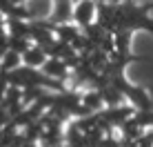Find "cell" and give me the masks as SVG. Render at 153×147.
I'll return each mask as SVG.
<instances>
[{"mask_svg":"<svg viewBox=\"0 0 153 147\" xmlns=\"http://www.w3.org/2000/svg\"><path fill=\"white\" fill-rule=\"evenodd\" d=\"M56 0H25V14L36 20H49L53 16Z\"/></svg>","mask_w":153,"mask_h":147,"instance_id":"obj_1","label":"cell"},{"mask_svg":"<svg viewBox=\"0 0 153 147\" xmlns=\"http://www.w3.org/2000/svg\"><path fill=\"white\" fill-rule=\"evenodd\" d=\"M22 147H38L36 143H27V145H22Z\"/></svg>","mask_w":153,"mask_h":147,"instance_id":"obj_6","label":"cell"},{"mask_svg":"<svg viewBox=\"0 0 153 147\" xmlns=\"http://www.w3.org/2000/svg\"><path fill=\"white\" fill-rule=\"evenodd\" d=\"M71 20L76 25H80V27H89L96 20V2L93 0H76Z\"/></svg>","mask_w":153,"mask_h":147,"instance_id":"obj_2","label":"cell"},{"mask_svg":"<svg viewBox=\"0 0 153 147\" xmlns=\"http://www.w3.org/2000/svg\"><path fill=\"white\" fill-rule=\"evenodd\" d=\"M47 60H49V56H47V51L42 49L40 45L29 47V49L22 51V62L29 67V69H42Z\"/></svg>","mask_w":153,"mask_h":147,"instance_id":"obj_3","label":"cell"},{"mask_svg":"<svg viewBox=\"0 0 153 147\" xmlns=\"http://www.w3.org/2000/svg\"><path fill=\"white\" fill-rule=\"evenodd\" d=\"M20 62H22V56H20V51L9 49L7 54L0 58V69H2V71H16Z\"/></svg>","mask_w":153,"mask_h":147,"instance_id":"obj_4","label":"cell"},{"mask_svg":"<svg viewBox=\"0 0 153 147\" xmlns=\"http://www.w3.org/2000/svg\"><path fill=\"white\" fill-rule=\"evenodd\" d=\"M42 69H45V74L51 76V78H65L67 76V67L62 65V60H58V58H49Z\"/></svg>","mask_w":153,"mask_h":147,"instance_id":"obj_5","label":"cell"}]
</instances>
